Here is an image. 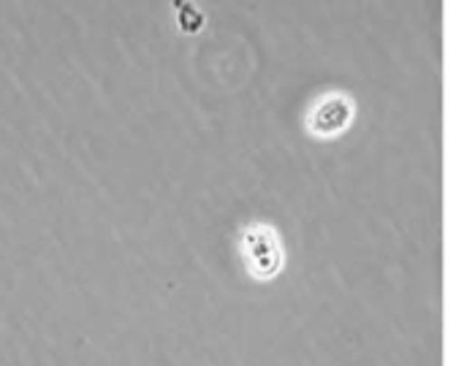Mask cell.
Returning a JSON list of instances; mask_svg holds the SVG:
<instances>
[{
    "instance_id": "obj_2",
    "label": "cell",
    "mask_w": 464,
    "mask_h": 366,
    "mask_svg": "<svg viewBox=\"0 0 464 366\" xmlns=\"http://www.w3.org/2000/svg\"><path fill=\"white\" fill-rule=\"evenodd\" d=\"M356 120V103L345 92H326L307 114V130L318 139H334L345 133Z\"/></svg>"
},
{
    "instance_id": "obj_1",
    "label": "cell",
    "mask_w": 464,
    "mask_h": 366,
    "mask_svg": "<svg viewBox=\"0 0 464 366\" xmlns=\"http://www.w3.org/2000/svg\"><path fill=\"white\" fill-rule=\"evenodd\" d=\"M239 250H242L245 269L261 283L275 280L285 266V250L272 226L258 223V226L245 228L239 239Z\"/></svg>"
}]
</instances>
